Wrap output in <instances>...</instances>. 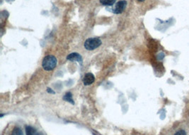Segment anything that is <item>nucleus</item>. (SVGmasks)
<instances>
[{
  "label": "nucleus",
  "mask_w": 189,
  "mask_h": 135,
  "mask_svg": "<svg viewBox=\"0 0 189 135\" xmlns=\"http://www.w3.org/2000/svg\"><path fill=\"white\" fill-rule=\"evenodd\" d=\"M57 63H58V60L52 55H48L43 58V63H42V66H43L44 70L47 71L52 70L56 67Z\"/></svg>",
  "instance_id": "nucleus-1"
},
{
  "label": "nucleus",
  "mask_w": 189,
  "mask_h": 135,
  "mask_svg": "<svg viewBox=\"0 0 189 135\" xmlns=\"http://www.w3.org/2000/svg\"><path fill=\"white\" fill-rule=\"evenodd\" d=\"M101 43V41L98 38H89L84 42V47L88 51H92L99 47Z\"/></svg>",
  "instance_id": "nucleus-2"
},
{
  "label": "nucleus",
  "mask_w": 189,
  "mask_h": 135,
  "mask_svg": "<svg viewBox=\"0 0 189 135\" xmlns=\"http://www.w3.org/2000/svg\"><path fill=\"white\" fill-rule=\"evenodd\" d=\"M126 6H127V1H125V0H120L115 4L114 10H113V12L117 14L123 13V11L126 10Z\"/></svg>",
  "instance_id": "nucleus-3"
},
{
  "label": "nucleus",
  "mask_w": 189,
  "mask_h": 135,
  "mask_svg": "<svg viewBox=\"0 0 189 135\" xmlns=\"http://www.w3.org/2000/svg\"><path fill=\"white\" fill-rule=\"evenodd\" d=\"M95 81L94 76L91 73H87L85 76H84L83 78V83L84 85H90L93 83Z\"/></svg>",
  "instance_id": "nucleus-4"
},
{
  "label": "nucleus",
  "mask_w": 189,
  "mask_h": 135,
  "mask_svg": "<svg viewBox=\"0 0 189 135\" xmlns=\"http://www.w3.org/2000/svg\"><path fill=\"white\" fill-rule=\"evenodd\" d=\"M67 59L71 61H77V62H82V58L77 53H72V54H69L67 56Z\"/></svg>",
  "instance_id": "nucleus-5"
},
{
  "label": "nucleus",
  "mask_w": 189,
  "mask_h": 135,
  "mask_svg": "<svg viewBox=\"0 0 189 135\" xmlns=\"http://www.w3.org/2000/svg\"><path fill=\"white\" fill-rule=\"evenodd\" d=\"M26 135H38L37 131L31 126L26 127Z\"/></svg>",
  "instance_id": "nucleus-6"
},
{
  "label": "nucleus",
  "mask_w": 189,
  "mask_h": 135,
  "mask_svg": "<svg viewBox=\"0 0 189 135\" xmlns=\"http://www.w3.org/2000/svg\"><path fill=\"white\" fill-rule=\"evenodd\" d=\"M116 0H100V3L104 6H112L115 4Z\"/></svg>",
  "instance_id": "nucleus-7"
},
{
  "label": "nucleus",
  "mask_w": 189,
  "mask_h": 135,
  "mask_svg": "<svg viewBox=\"0 0 189 135\" xmlns=\"http://www.w3.org/2000/svg\"><path fill=\"white\" fill-rule=\"evenodd\" d=\"M64 100H65V101L67 102H69L71 104H74V100H72V95L71 92H67V93H66V95L65 96H64Z\"/></svg>",
  "instance_id": "nucleus-8"
},
{
  "label": "nucleus",
  "mask_w": 189,
  "mask_h": 135,
  "mask_svg": "<svg viewBox=\"0 0 189 135\" xmlns=\"http://www.w3.org/2000/svg\"><path fill=\"white\" fill-rule=\"evenodd\" d=\"M12 135H23V131L19 127H15V128L13 129Z\"/></svg>",
  "instance_id": "nucleus-9"
},
{
  "label": "nucleus",
  "mask_w": 189,
  "mask_h": 135,
  "mask_svg": "<svg viewBox=\"0 0 189 135\" xmlns=\"http://www.w3.org/2000/svg\"><path fill=\"white\" fill-rule=\"evenodd\" d=\"M174 135H186V133L183 129H180V130L176 132V134Z\"/></svg>",
  "instance_id": "nucleus-10"
},
{
  "label": "nucleus",
  "mask_w": 189,
  "mask_h": 135,
  "mask_svg": "<svg viewBox=\"0 0 189 135\" xmlns=\"http://www.w3.org/2000/svg\"><path fill=\"white\" fill-rule=\"evenodd\" d=\"M137 1H140V2H142V1H145V0H137Z\"/></svg>",
  "instance_id": "nucleus-11"
}]
</instances>
